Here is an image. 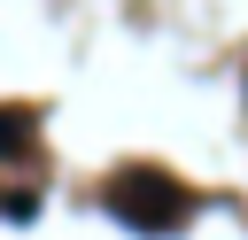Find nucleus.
Returning a JSON list of instances; mask_svg holds the SVG:
<instances>
[{"label":"nucleus","mask_w":248,"mask_h":240,"mask_svg":"<svg viewBox=\"0 0 248 240\" xmlns=\"http://www.w3.org/2000/svg\"><path fill=\"white\" fill-rule=\"evenodd\" d=\"M108 209L124 217V225H140V232H178L186 225V209H194V194L178 186V178H163V170H116L108 178Z\"/></svg>","instance_id":"obj_1"},{"label":"nucleus","mask_w":248,"mask_h":240,"mask_svg":"<svg viewBox=\"0 0 248 240\" xmlns=\"http://www.w3.org/2000/svg\"><path fill=\"white\" fill-rule=\"evenodd\" d=\"M31 108H0V155H31Z\"/></svg>","instance_id":"obj_2"}]
</instances>
